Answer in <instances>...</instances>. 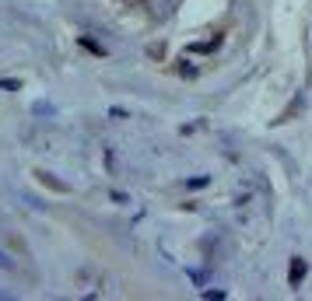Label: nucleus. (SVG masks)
Returning a JSON list of instances; mask_svg holds the SVG:
<instances>
[{
  "label": "nucleus",
  "instance_id": "1",
  "mask_svg": "<svg viewBox=\"0 0 312 301\" xmlns=\"http://www.w3.org/2000/svg\"><path fill=\"white\" fill-rule=\"evenodd\" d=\"M298 277H302V259H295L291 266V284H298Z\"/></svg>",
  "mask_w": 312,
  "mask_h": 301
},
{
  "label": "nucleus",
  "instance_id": "2",
  "mask_svg": "<svg viewBox=\"0 0 312 301\" xmlns=\"http://www.w3.org/2000/svg\"><path fill=\"white\" fill-rule=\"evenodd\" d=\"M0 266H4V270H11V266H14V263H11V256H7V252H0Z\"/></svg>",
  "mask_w": 312,
  "mask_h": 301
}]
</instances>
